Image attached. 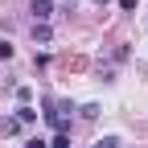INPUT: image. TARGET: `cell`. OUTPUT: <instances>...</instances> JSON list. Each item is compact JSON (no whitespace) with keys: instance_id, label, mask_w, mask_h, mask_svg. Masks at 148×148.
Instances as JSON below:
<instances>
[{"instance_id":"obj_6","label":"cell","mask_w":148,"mask_h":148,"mask_svg":"<svg viewBox=\"0 0 148 148\" xmlns=\"http://www.w3.org/2000/svg\"><path fill=\"white\" fill-rule=\"evenodd\" d=\"M16 99H21V107H29V99H33V90H29V86H16Z\"/></svg>"},{"instance_id":"obj_7","label":"cell","mask_w":148,"mask_h":148,"mask_svg":"<svg viewBox=\"0 0 148 148\" xmlns=\"http://www.w3.org/2000/svg\"><path fill=\"white\" fill-rule=\"evenodd\" d=\"M95 148H119V140H115V136H107V140H99Z\"/></svg>"},{"instance_id":"obj_11","label":"cell","mask_w":148,"mask_h":148,"mask_svg":"<svg viewBox=\"0 0 148 148\" xmlns=\"http://www.w3.org/2000/svg\"><path fill=\"white\" fill-rule=\"evenodd\" d=\"M99 4H107V0H99Z\"/></svg>"},{"instance_id":"obj_3","label":"cell","mask_w":148,"mask_h":148,"mask_svg":"<svg viewBox=\"0 0 148 148\" xmlns=\"http://www.w3.org/2000/svg\"><path fill=\"white\" fill-rule=\"evenodd\" d=\"M33 119H37L33 107H16V123H33Z\"/></svg>"},{"instance_id":"obj_5","label":"cell","mask_w":148,"mask_h":148,"mask_svg":"<svg viewBox=\"0 0 148 148\" xmlns=\"http://www.w3.org/2000/svg\"><path fill=\"white\" fill-rule=\"evenodd\" d=\"M49 148H70V136H66V132H53V140H49Z\"/></svg>"},{"instance_id":"obj_8","label":"cell","mask_w":148,"mask_h":148,"mask_svg":"<svg viewBox=\"0 0 148 148\" xmlns=\"http://www.w3.org/2000/svg\"><path fill=\"white\" fill-rule=\"evenodd\" d=\"M0 58H4V62L12 58V45H8V41H0Z\"/></svg>"},{"instance_id":"obj_9","label":"cell","mask_w":148,"mask_h":148,"mask_svg":"<svg viewBox=\"0 0 148 148\" xmlns=\"http://www.w3.org/2000/svg\"><path fill=\"white\" fill-rule=\"evenodd\" d=\"M119 8H123V12H132V8H136V0H119Z\"/></svg>"},{"instance_id":"obj_1","label":"cell","mask_w":148,"mask_h":148,"mask_svg":"<svg viewBox=\"0 0 148 148\" xmlns=\"http://www.w3.org/2000/svg\"><path fill=\"white\" fill-rule=\"evenodd\" d=\"M33 25H45L49 21V16H53V0H33Z\"/></svg>"},{"instance_id":"obj_4","label":"cell","mask_w":148,"mask_h":148,"mask_svg":"<svg viewBox=\"0 0 148 148\" xmlns=\"http://www.w3.org/2000/svg\"><path fill=\"white\" fill-rule=\"evenodd\" d=\"M49 37H53V33H49V25H33V41H41V45H45Z\"/></svg>"},{"instance_id":"obj_2","label":"cell","mask_w":148,"mask_h":148,"mask_svg":"<svg viewBox=\"0 0 148 148\" xmlns=\"http://www.w3.org/2000/svg\"><path fill=\"white\" fill-rule=\"evenodd\" d=\"M16 132H21L16 115H4V119H0V136H16Z\"/></svg>"},{"instance_id":"obj_10","label":"cell","mask_w":148,"mask_h":148,"mask_svg":"<svg viewBox=\"0 0 148 148\" xmlns=\"http://www.w3.org/2000/svg\"><path fill=\"white\" fill-rule=\"evenodd\" d=\"M25 148H49V144H45V140H29Z\"/></svg>"}]
</instances>
